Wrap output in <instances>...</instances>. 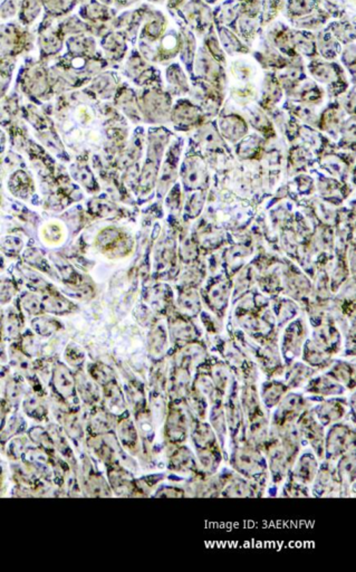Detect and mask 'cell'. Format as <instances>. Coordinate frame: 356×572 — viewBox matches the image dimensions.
<instances>
[{"label":"cell","mask_w":356,"mask_h":572,"mask_svg":"<svg viewBox=\"0 0 356 572\" xmlns=\"http://www.w3.org/2000/svg\"><path fill=\"white\" fill-rule=\"evenodd\" d=\"M40 235H42L44 243L47 244V245H53V246L62 243L64 238H65V232H64L63 227L57 223H49V224L45 225L42 228Z\"/></svg>","instance_id":"6da1fadb"},{"label":"cell","mask_w":356,"mask_h":572,"mask_svg":"<svg viewBox=\"0 0 356 572\" xmlns=\"http://www.w3.org/2000/svg\"><path fill=\"white\" fill-rule=\"evenodd\" d=\"M22 305H23L24 310H26L31 315H36L37 312L40 311L42 302H40V299L37 298L36 295L26 293L22 299Z\"/></svg>","instance_id":"7a4b0ae2"},{"label":"cell","mask_w":356,"mask_h":572,"mask_svg":"<svg viewBox=\"0 0 356 572\" xmlns=\"http://www.w3.org/2000/svg\"><path fill=\"white\" fill-rule=\"evenodd\" d=\"M15 287L9 280L0 282V302L7 303L14 296Z\"/></svg>","instance_id":"3957f363"}]
</instances>
